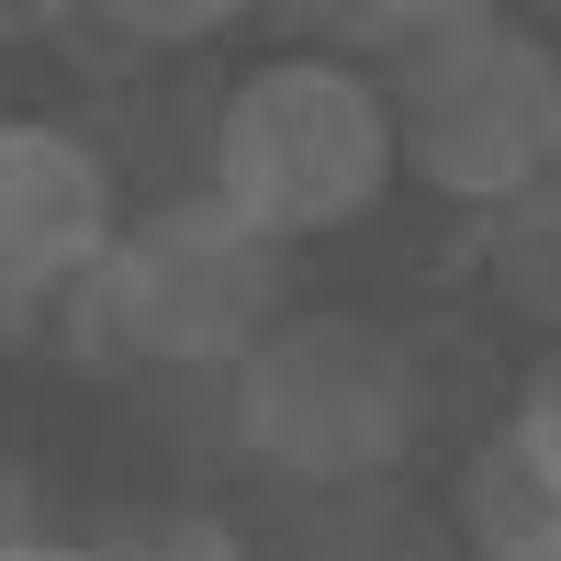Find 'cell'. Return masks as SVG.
Returning a JSON list of instances; mask_svg holds the SVG:
<instances>
[{
    "label": "cell",
    "instance_id": "1",
    "mask_svg": "<svg viewBox=\"0 0 561 561\" xmlns=\"http://www.w3.org/2000/svg\"><path fill=\"white\" fill-rule=\"evenodd\" d=\"M393 169H404L393 90L359 57H337V45H314V57H259L214 102V192L237 203L270 248L325 237V225H359Z\"/></svg>",
    "mask_w": 561,
    "mask_h": 561
},
{
    "label": "cell",
    "instance_id": "2",
    "mask_svg": "<svg viewBox=\"0 0 561 561\" xmlns=\"http://www.w3.org/2000/svg\"><path fill=\"white\" fill-rule=\"evenodd\" d=\"M393 135L438 203H539L561 180V45L505 12H438L393 68Z\"/></svg>",
    "mask_w": 561,
    "mask_h": 561
},
{
    "label": "cell",
    "instance_id": "3",
    "mask_svg": "<svg viewBox=\"0 0 561 561\" xmlns=\"http://www.w3.org/2000/svg\"><path fill=\"white\" fill-rule=\"evenodd\" d=\"M415 427L427 404H415L404 337L348 304L280 314L237 370V449L304 494H370L382 472H404Z\"/></svg>",
    "mask_w": 561,
    "mask_h": 561
},
{
    "label": "cell",
    "instance_id": "4",
    "mask_svg": "<svg viewBox=\"0 0 561 561\" xmlns=\"http://www.w3.org/2000/svg\"><path fill=\"white\" fill-rule=\"evenodd\" d=\"M79 304H90L113 359H135V370H225L237 382L248 348L280 325V248L203 180V192H169V203L135 214Z\"/></svg>",
    "mask_w": 561,
    "mask_h": 561
},
{
    "label": "cell",
    "instance_id": "5",
    "mask_svg": "<svg viewBox=\"0 0 561 561\" xmlns=\"http://www.w3.org/2000/svg\"><path fill=\"white\" fill-rule=\"evenodd\" d=\"M124 237L113 169L57 113H0V304L90 293Z\"/></svg>",
    "mask_w": 561,
    "mask_h": 561
},
{
    "label": "cell",
    "instance_id": "6",
    "mask_svg": "<svg viewBox=\"0 0 561 561\" xmlns=\"http://www.w3.org/2000/svg\"><path fill=\"white\" fill-rule=\"evenodd\" d=\"M449 539H460V561H561V483L517 449V427H494L460 460Z\"/></svg>",
    "mask_w": 561,
    "mask_h": 561
},
{
    "label": "cell",
    "instance_id": "7",
    "mask_svg": "<svg viewBox=\"0 0 561 561\" xmlns=\"http://www.w3.org/2000/svg\"><path fill=\"white\" fill-rule=\"evenodd\" d=\"M304 561H460L449 517H427V505H404V494H359L348 517H325Z\"/></svg>",
    "mask_w": 561,
    "mask_h": 561
},
{
    "label": "cell",
    "instance_id": "8",
    "mask_svg": "<svg viewBox=\"0 0 561 561\" xmlns=\"http://www.w3.org/2000/svg\"><path fill=\"white\" fill-rule=\"evenodd\" d=\"M494 293L517 314H539V325H561V180L539 203L494 214Z\"/></svg>",
    "mask_w": 561,
    "mask_h": 561
},
{
    "label": "cell",
    "instance_id": "9",
    "mask_svg": "<svg viewBox=\"0 0 561 561\" xmlns=\"http://www.w3.org/2000/svg\"><path fill=\"white\" fill-rule=\"evenodd\" d=\"M102 561H248V550H237L225 517H203V505H158V517H124L102 539Z\"/></svg>",
    "mask_w": 561,
    "mask_h": 561
},
{
    "label": "cell",
    "instance_id": "10",
    "mask_svg": "<svg viewBox=\"0 0 561 561\" xmlns=\"http://www.w3.org/2000/svg\"><path fill=\"white\" fill-rule=\"evenodd\" d=\"M505 427H517V449H528L539 472L561 483V337L528 359V382H517V415H505Z\"/></svg>",
    "mask_w": 561,
    "mask_h": 561
},
{
    "label": "cell",
    "instance_id": "11",
    "mask_svg": "<svg viewBox=\"0 0 561 561\" xmlns=\"http://www.w3.org/2000/svg\"><path fill=\"white\" fill-rule=\"evenodd\" d=\"M23 550V483H12V460H0V561Z\"/></svg>",
    "mask_w": 561,
    "mask_h": 561
},
{
    "label": "cell",
    "instance_id": "12",
    "mask_svg": "<svg viewBox=\"0 0 561 561\" xmlns=\"http://www.w3.org/2000/svg\"><path fill=\"white\" fill-rule=\"evenodd\" d=\"M12 561H102V550H68V539H23Z\"/></svg>",
    "mask_w": 561,
    "mask_h": 561
}]
</instances>
